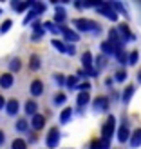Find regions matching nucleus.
<instances>
[{
	"label": "nucleus",
	"mask_w": 141,
	"mask_h": 149,
	"mask_svg": "<svg viewBox=\"0 0 141 149\" xmlns=\"http://www.w3.org/2000/svg\"><path fill=\"white\" fill-rule=\"evenodd\" d=\"M74 26H76L80 31H83V33H89V31H92V29H96V33H101V26H98L96 22H92V20H87V18H76L72 22Z\"/></svg>",
	"instance_id": "f257e3e1"
},
{
	"label": "nucleus",
	"mask_w": 141,
	"mask_h": 149,
	"mask_svg": "<svg viewBox=\"0 0 141 149\" xmlns=\"http://www.w3.org/2000/svg\"><path fill=\"white\" fill-rule=\"evenodd\" d=\"M114 131H116V118L109 116L107 122L103 124V127H101V140H109L110 142V138L114 136Z\"/></svg>",
	"instance_id": "f03ea898"
},
{
	"label": "nucleus",
	"mask_w": 141,
	"mask_h": 149,
	"mask_svg": "<svg viewBox=\"0 0 141 149\" xmlns=\"http://www.w3.org/2000/svg\"><path fill=\"white\" fill-rule=\"evenodd\" d=\"M45 144L49 149H54L58 144H60V129L58 127H53L49 133H47V138H45Z\"/></svg>",
	"instance_id": "7ed1b4c3"
},
{
	"label": "nucleus",
	"mask_w": 141,
	"mask_h": 149,
	"mask_svg": "<svg viewBox=\"0 0 141 149\" xmlns=\"http://www.w3.org/2000/svg\"><path fill=\"white\" fill-rule=\"evenodd\" d=\"M98 13H101V15H105V17L109 18V20H118V13L110 7V2H101L100 6H98Z\"/></svg>",
	"instance_id": "20e7f679"
},
{
	"label": "nucleus",
	"mask_w": 141,
	"mask_h": 149,
	"mask_svg": "<svg viewBox=\"0 0 141 149\" xmlns=\"http://www.w3.org/2000/svg\"><path fill=\"white\" fill-rule=\"evenodd\" d=\"M129 138H130V133H129V122H127V118H125L123 124H121V127L118 129V142L125 144Z\"/></svg>",
	"instance_id": "39448f33"
},
{
	"label": "nucleus",
	"mask_w": 141,
	"mask_h": 149,
	"mask_svg": "<svg viewBox=\"0 0 141 149\" xmlns=\"http://www.w3.org/2000/svg\"><path fill=\"white\" fill-rule=\"evenodd\" d=\"M14 86V77L13 73H4L0 74V87L2 89H11Z\"/></svg>",
	"instance_id": "423d86ee"
},
{
	"label": "nucleus",
	"mask_w": 141,
	"mask_h": 149,
	"mask_svg": "<svg viewBox=\"0 0 141 149\" xmlns=\"http://www.w3.org/2000/svg\"><path fill=\"white\" fill-rule=\"evenodd\" d=\"M18 109H20V104L17 98H11V100H7L6 102V111H7V115L9 116H14L18 113Z\"/></svg>",
	"instance_id": "0eeeda50"
},
{
	"label": "nucleus",
	"mask_w": 141,
	"mask_h": 149,
	"mask_svg": "<svg viewBox=\"0 0 141 149\" xmlns=\"http://www.w3.org/2000/svg\"><path fill=\"white\" fill-rule=\"evenodd\" d=\"M43 125H45V116H43V115H40V113L33 115L31 127H33V129H36V131H40V129H43Z\"/></svg>",
	"instance_id": "6e6552de"
},
{
	"label": "nucleus",
	"mask_w": 141,
	"mask_h": 149,
	"mask_svg": "<svg viewBox=\"0 0 141 149\" xmlns=\"http://www.w3.org/2000/svg\"><path fill=\"white\" fill-rule=\"evenodd\" d=\"M60 33H63V36H65V40H67V42H78L80 40V35L74 33L72 29H67L65 26H60Z\"/></svg>",
	"instance_id": "1a4fd4ad"
},
{
	"label": "nucleus",
	"mask_w": 141,
	"mask_h": 149,
	"mask_svg": "<svg viewBox=\"0 0 141 149\" xmlns=\"http://www.w3.org/2000/svg\"><path fill=\"white\" fill-rule=\"evenodd\" d=\"M109 106H110V102H109L107 96H98L96 102H94V109L96 111H107Z\"/></svg>",
	"instance_id": "9d476101"
},
{
	"label": "nucleus",
	"mask_w": 141,
	"mask_h": 149,
	"mask_svg": "<svg viewBox=\"0 0 141 149\" xmlns=\"http://www.w3.org/2000/svg\"><path fill=\"white\" fill-rule=\"evenodd\" d=\"M14 127H17V131L18 133H29V127H31V124L27 122V118H18L17 120V124H14Z\"/></svg>",
	"instance_id": "9b49d317"
},
{
	"label": "nucleus",
	"mask_w": 141,
	"mask_h": 149,
	"mask_svg": "<svg viewBox=\"0 0 141 149\" xmlns=\"http://www.w3.org/2000/svg\"><path fill=\"white\" fill-rule=\"evenodd\" d=\"M24 111H25V115H27V116L36 115V111H38V102H34V100H27V102H25V106H24Z\"/></svg>",
	"instance_id": "f8f14e48"
},
{
	"label": "nucleus",
	"mask_w": 141,
	"mask_h": 149,
	"mask_svg": "<svg viewBox=\"0 0 141 149\" xmlns=\"http://www.w3.org/2000/svg\"><path fill=\"white\" fill-rule=\"evenodd\" d=\"M43 93V82L42 80H33L31 82V95L33 96H40Z\"/></svg>",
	"instance_id": "ddd939ff"
},
{
	"label": "nucleus",
	"mask_w": 141,
	"mask_h": 149,
	"mask_svg": "<svg viewBox=\"0 0 141 149\" xmlns=\"http://www.w3.org/2000/svg\"><path fill=\"white\" fill-rule=\"evenodd\" d=\"M129 142H130V147H139L141 146V127L132 133L130 138H129Z\"/></svg>",
	"instance_id": "4468645a"
},
{
	"label": "nucleus",
	"mask_w": 141,
	"mask_h": 149,
	"mask_svg": "<svg viewBox=\"0 0 141 149\" xmlns=\"http://www.w3.org/2000/svg\"><path fill=\"white\" fill-rule=\"evenodd\" d=\"M118 33H121L123 40H132V38H134V35L130 33V29H129V26H127V24H121L120 27H118Z\"/></svg>",
	"instance_id": "2eb2a0df"
},
{
	"label": "nucleus",
	"mask_w": 141,
	"mask_h": 149,
	"mask_svg": "<svg viewBox=\"0 0 141 149\" xmlns=\"http://www.w3.org/2000/svg\"><path fill=\"white\" fill-rule=\"evenodd\" d=\"M81 64H83L85 69H92V55L89 51H85L83 56H81Z\"/></svg>",
	"instance_id": "dca6fc26"
},
{
	"label": "nucleus",
	"mask_w": 141,
	"mask_h": 149,
	"mask_svg": "<svg viewBox=\"0 0 141 149\" xmlns=\"http://www.w3.org/2000/svg\"><path fill=\"white\" fill-rule=\"evenodd\" d=\"M40 65H42V58L38 55H33L31 56V60H29V68H31L33 71H38L40 69Z\"/></svg>",
	"instance_id": "f3484780"
},
{
	"label": "nucleus",
	"mask_w": 141,
	"mask_h": 149,
	"mask_svg": "<svg viewBox=\"0 0 141 149\" xmlns=\"http://www.w3.org/2000/svg\"><path fill=\"white\" fill-rule=\"evenodd\" d=\"M72 113H74V111H72V107H65V109L62 111V115H60V122H62V124H67V122L71 120Z\"/></svg>",
	"instance_id": "a211bd4d"
},
{
	"label": "nucleus",
	"mask_w": 141,
	"mask_h": 149,
	"mask_svg": "<svg viewBox=\"0 0 141 149\" xmlns=\"http://www.w3.org/2000/svg\"><path fill=\"white\" fill-rule=\"evenodd\" d=\"M89 102H91V96H89V93H87V91L78 95V106H80V111H81V107H83V106H87Z\"/></svg>",
	"instance_id": "6ab92c4d"
},
{
	"label": "nucleus",
	"mask_w": 141,
	"mask_h": 149,
	"mask_svg": "<svg viewBox=\"0 0 141 149\" xmlns=\"http://www.w3.org/2000/svg\"><path fill=\"white\" fill-rule=\"evenodd\" d=\"M101 51H103V55H105V56H110V55H114V46L107 40V42L101 44Z\"/></svg>",
	"instance_id": "aec40b11"
},
{
	"label": "nucleus",
	"mask_w": 141,
	"mask_h": 149,
	"mask_svg": "<svg viewBox=\"0 0 141 149\" xmlns=\"http://www.w3.org/2000/svg\"><path fill=\"white\" fill-rule=\"evenodd\" d=\"M114 56H116V60L120 62V64H127V62H129V55L125 53L123 49H121V51H116V53H114Z\"/></svg>",
	"instance_id": "412c9836"
},
{
	"label": "nucleus",
	"mask_w": 141,
	"mask_h": 149,
	"mask_svg": "<svg viewBox=\"0 0 141 149\" xmlns=\"http://www.w3.org/2000/svg\"><path fill=\"white\" fill-rule=\"evenodd\" d=\"M132 95H134V86H129V87H125V91H123V102L125 104H129V100L132 98Z\"/></svg>",
	"instance_id": "4be33fe9"
},
{
	"label": "nucleus",
	"mask_w": 141,
	"mask_h": 149,
	"mask_svg": "<svg viewBox=\"0 0 141 149\" xmlns=\"http://www.w3.org/2000/svg\"><path fill=\"white\" fill-rule=\"evenodd\" d=\"M11 149H27V142L22 138H14L11 144Z\"/></svg>",
	"instance_id": "5701e85b"
},
{
	"label": "nucleus",
	"mask_w": 141,
	"mask_h": 149,
	"mask_svg": "<svg viewBox=\"0 0 141 149\" xmlns=\"http://www.w3.org/2000/svg\"><path fill=\"white\" fill-rule=\"evenodd\" d=\"M65 102H67V96H65L63 93L54 95V98H53V104H54V106H63Z\"/></svg>",
	"instance_id": "b1692460"
},
{
	"label": "nucleus",
	"mask_w": 141,
	"mask_h": 149,
	"mask_svg": "<svg viewBox=\"0 0 141 149\" xmlns=\"http://www.w3.org/2000/svg\"><path fill=\"white\" fill-rule=\"evenodd\" d=\"M20 68H22V62H20V58H13V60L9 62V69H11V73H17V71H20Z\"/></svg>",
	"instance_id": "393cba45"
},
{
	"label": "nucleus",
	"mask_w": 141,
	"mask_h": 149,
	"mask_svg": "<svg viewBox=\"0 0 141 149\" xmlns=\"http://www.w3.org/2000/svg\"><path fill=\"white\" fill-rule=\"evenodd\" d=\"M138 60H139V53H138L136 49H134V51H130V55H129V64H130V65H136Z\"/></svg>",
	"instance_id": "a878e982"
},
{
	"label": "nucleus",
	"mask_w": 141,
	"mask_h": 149,
	"mask_svg": "<svg viewBox=\"0 0 141 149\" xmlns=\"http://www.w3.org/2000/svg\"><path fill=\"white\" fill-rule=\"evenodd\" d=\"M53 46L60 51V53H65V51H67V46H65L62 40H56V38H54V40H53Z\"/></svg>",
	"instance_id": "bb28decb"
},
{
	"label": "nucleus",
	"mask_w": 141,
	"mask_h": 149,
	"mask_svg": "<svg viewBox=\"0 0 141 149\" xmlns=\"http://www.w3.org/2000/svg\"><path fill=\"white\" fill-rule=\"evenodd\" d=\"M114 80H116V82H125V80H127V71H125V69H120V71L114 74Z\"/></svg>",
	"instance_id": "cd10ccee"
},
{
	"label": "nucleus",
	"mask_w": 141,
	"mask_h": 149,
	"mask_svg": "<svg viewBox=\"0 0 141 149\" xmlns=\"http://www.w3.org/2000/svg\"><path fill=\"white\" fill-rule=\"evenodd\" d=\"M54 20H56V26L62 24V22H65V11L63 9H58L56 15H54Z\"/></svg>",
	"instance_id": "c85d7f7f"
},
{
	"label": "nucleus",
	"mask_w": 141,
	"mask_h": 149,
	"mask_svg": "<svg viewBox=\"0 0 141 149\" xmlns=\"http://www.w3.org/2000/svg\"><path fill=\"white\" fill-rule=\"evenodd\" d=\"M91 87H92V86H91V82H81L80 86H76V89H78L80 93H85V91L89 93V89H91Z\"/></svg>",
	"instance_id": "c756f323"
},
{
	"label": "nucleus",
	"mask_w": 141,
	"mask_h": 149,
	"mask_svg": "<svg viewBox=\"0 0 141 149\" xmlns=\"http://www.w3.org/2000/svg\"><path fill=\"white\" fill-rule=\"evenodd\" d=\"M33 4H34V2H22V4H18V6H17V11H20V13H22V11H25L27 7H31Z\"/></svg>",
	"instance_id": "7c9ffc66"
},
{
	"label": "nucleus",
	"mask_w": 141,
	"mask_h": 149,
	"mask_svg": "<svg viewBox=\"0 0 141 149\" xmlns=\"http://www.w3.org/2000/svg\"><path fill=\"white\" fill-rule=\"evenodd\" d=\"M34 18H36V13H34V11H29V13H27V17L24 18V26H27L29 22H33Z\"/></svg>",
	"instance_id": "2f4dec72"
},
{
	"label": "nucleus",
	"mask_w": 141,
	"mask_h": 149,
	"mask_svg": "<svg viewBox=\"0 0 141 149\" xmlns=\"http://www.w3.org/2000/svg\"><path fill=\"white\" fill-rule=\"evenodd\" d=\"M105 58H107L105 55H100L98 58H96V65H98V68H100V69H101V68H103V65H105V64H107V60H105Z\"/></svg>",
	"instance_id": "473e14b6"
},
{
	"label": "nucleus",
	"mask_w": 141,
	"mask_h": 149,
	"mask_svg": "<svg viewBox=\"0 0 141 149\" xmlns=\"http://www.w3.org/2000/svg\"><path fill=\"white\" fill-rule=\"evenodd\" d=\"M42 36H43V29L40 27V29H36V31H33V35H31V38H33V40H40Z\"/></svg>",
	"instance_id": "72a5a7b5"
},
{
	"label": "nucleus",
	"mask_w": 141,
	"mask_h": 149,
	"mask_svg": "<svg viewBox=\"0 0 141 149\" xmlns=\"http://www.w3.org/2000/svg\"><path fill=\"white\" fill-rule=\"evenodd\" d=\"M11 26H13V22H11V20H6L4 24L0 26V33H6V31H9V27H11Z\"/></svg>",
	"instance_id": "f704fd0d"
},
{
	"label": "nucleus",
	"mask_w": 141,
	"mask_h": 149,
	"mask_svg": "<svg viewBox=\"0 0 141 149\" xmlns=\"http://www.w3.org/2000/svg\"><path fill=\"white\" fill-rule=\"evenodd\" d=\"M45 27L49 29V31H53V33H58V31H60V26L53 24V22H47V24H45Z\"/></svg>",
	"instance_id": "c9c22d12"
},
{
	"label": "nucleus",
	"mask_w": 141,
	"mask_h": 149,
	"mask_svg": "<svg viewBox=\"0 0 141 149\" xmlns=\"http://www.w3.org/2000/svg\"><path fill=\"white\" fill-rule=\"evenodd\" d=\"M76 77H69L67 80H65V86H67V87H74V86H76Z\"/></svg>",
	"instance_id": "e433bc0d"
},
{
	"label": "nucleus",
	"mask_w": 141,
	"mask_h": 149,
	"mask_svg": "<svg viewBox=\"0 0 141 149\" xmlns=\"http://www.w3.org/2000/svg\"><path fill=\"white\" fill-rule=\"evenodd\" d=\"M33 6H34V13H36V15L45 11V6H43V4H33Z\"/></svg>",
	"instance_id": "4c0bfd02"
},
{
	"label": "nucleus",
	"mask_w": 141,
	"mask_h": 149,
	"mask_svg": "<svg viewBox=\"0 0 141 149\" xmlns=\"http://www.w3.org/2000/svg\"><path fill=\"white\" fill-rule=\"evenodd\" d=\"M4 142H6V133H4L2 129H0V147L4 146Z\"/></svg>",
	"instance_id": "58836bf2"
},
{
	"label": "nucleus",
	"mask_w": 141,
	"mask_h": 149,
	"mask_svg": "<svg viewBox=\"0 0 141 149\" xmlns=\"http://www.w3.org/2000/svg\"><path fill=\"white\" fill-rule=\"evenodd\" d=\"M65 53H69V55H74L76 53V49H74V46H67V51Z\"/></svg>",
	"instance_id": "ea45409f"
},
{
	"label": "nucleus",
	"mask_w": 141,
	"mask_h": 149,
	"mask_svg": "<svg viewBox=\"0 0 141 149\" xmlns=\"http://www.w3.org/2000/svg\"><path fill=\"white\" fill-rule=\"evenodd\" d=\"M56 80H58V82H60V84H65V78L62 77V74H56Z\"/></svg>",
	"instance_id": "a19ab883"
},
{
	"label": "nucleus",
	"mask_w": 141,
	"mask_h": 149,
	"mask_svg": "<svg viewBox=\"0 0 141 149\" xmlns=\"http://www.w3.org/2000/svg\"><path fill=\"white\" fill-rule=\"evenodd\" d=\"M40 27H42L40 22H34V24H33V31H36V29H40Z\"/></svg>",
	"instance_id": "79ce46f5"
},
{
	"label": "nucleus",
	"mask_w": 141,
	"mask_h": 149,
	"mask_svg": "<svg viewBox=\"0 0 141 149\" xmlns=\"http://www.w3.org/2000/svg\"><path fill=\"white\" fill-rule=\"evenodd\" d=\"M4 106H6V100H4V96H2V95H0V109H2Z\"/></svg>",
	"instance_id": "37998d69"
},
{
	"label": "nucleus",
	"mask_w": 141,
	"mask_h": 149,
	"mask_svg": "<svg viewBox=\"0 0 141 149\" xmlns=\"http://www.w3.org/2000/svg\"><path fill=\"white\" fill-rule=\"evenodd\" d=\"M138 80H139V82H141V71H139V74H138Z\"/></svg>",
	"instance_id": "c03bdc74"
},
{
	"label": "nucleus",
	"mask_w": 141,
	"mask_h": 149,
	"mask_svg": "<svg viewBox=\"0 0 141 149\" xmlns=\"http://www.w3.org/2000/svg\"><path fill=\"white\" fill-rule=\"evenodd\" d=\"M0 15H2V9H0Z\"/></svg>",
	"instance_id": "a18cd8bd"
}]
</instances>
